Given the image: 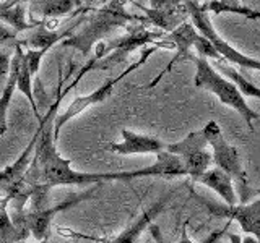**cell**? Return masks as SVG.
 <instances>
[{
    "label": "cell",
    "instance_id": "44dd1931",
    "mask_svg": "<svg viewBox=\"0 0 260 243\" xmlns=\"http://www.w3.org/2000/svg\"><path fill=\"white\" fill-rule=\"evenodd\" d=\"M31 79H32V75L29 71V67H28L26 59H24V52H23L20 73H18V81H16V89H20V91L26 96V99L29 101L31 109H32V112H35L36 118H39V122H41V115H39L38 105H36V101H35V94H32V88H31Z\"/></svg>",
    "mask_w": 260,
    "mask_h": 243
},
{
    "label": "cell",
    "instance_id": "ba28073f",
    "mask_svg": "<svg viewBox=\"0 0 260 243\" xmlns=\"http://www.w3.org/2000/svg\"><path fill=\"white\" fill-rule=\"evenodd\" d=\"M96 190H88L85 193H80V194H75V196H72L70 199H65L59 205H51L41 211H15V216H18L24 227L29 230V233L35 237L38 241H43V240H47L49 237V230H51V224L54 221V217L62 213V211H67L73 206L80 205V202H83L86 199H91L96 196Z\"/></svg>",
    "mask_w": 260,
    "mask_h": 243
},
{
    "label": "cell",
    "instance_id": "d4e9b609",
    "mask_svg": "<svg viewBox=\"0 0 260 243\" xmlns=\"http://www.w3.org/2000/svg\"><path fill=\"white\" fill-rule=\"evenodd\" d=\"M47 51H36V49H28L26 47V52H24V59H26V63L29 67V71L31 75L35 76L38 70H39V65H41V60H43V57Z\"/></svg>",
    "mask_w": 260,
    "mask_h": 243
},
{
    "label": "cell",
    "instance_id": "ffe728a7",
    "mask_svg": "<svg viewBox=\"0 0 260 243\" xmlns=\"http://www.w3.org/2000/svg\"><path fill=\"white\" fill-rule=\"evenodd\" d=\"M70 32H72V28L65 29L63 32H55V31H49L44 26H41L35 34L29 36L26 40H23L21 46H26L28 49H36V51H49L57 40L69 36Z\"/></svg>",
    "mask_w": 260,
    "mask_h": 243
},
{
    "label": "cell",
    "instance_id": "ac0fdd59",
    "mask_svg": "<svg viewBox=\"0 0 260 243\" xmlns=\"http://www.w3.org/2000/svg\"><path fill=\"white\" fill-rule=\"evenodd\" d=\"M77 5V0H32L31 13L44 16V18H55V16L67 15Z\"/></svg>",
    "mask_w": 260,
    "mask_h": 243
},
{
    "label": "cell",
    "instance_id": "30bf717a",
    "mask_svg": "<svg viewBox=\"0 0 260 243\" xmlns=\"http://www.w3.org/2000/svg\"><path fill=\"white\" fill-rule=\"evenodd\" d=\"M202 37V34L197 31V28L193 26L192 23H182L181 26H177L176 29H173L171 32H168V36H166V40L168 43L173 46L176 49V55L173 57V60H171L168 65H166V68L162 70L159 75L154 78L151 83L148 85V89L154 88L158 83H159V79L168 75V73L173 70L174 65L179 62V60H182V59H187V60H190L193 54H192V49L195 46V43Z\"/></svg>",
    "mask_w": 260,
    "mask_h": 243
},
{
    "label": "cell",
    "instance_id": "7c38bea8",
    "mask_svg": "<svg viewBox=\"0 0 260 243\" xmlns=\"http://www.w3.org/2000/svg\"><path fill=\"white\" fill-rule=\"evenodd\" d=\"M122 141L111 143L108 149L111 152L128 156V154H158L159 151H165L168 143L156 136H148L142 133L130 132V130H122Z\"/></svg>",
    "mask_w": 260,
    "mask_h": 243
},
{
    "label": "cell",
    "instance_id": "2e32d148",
    "mask_svg": "<svg viewBox=\"0 0 260 243\" xmlns=\"http://www.w3.org/2000/svg\"><path fill=\"white\" fill-rule=\"evenodd\" d=\"M21 55H23V47L21 44H16L15 55L10 65V73H8V76H7L4 91L0 94V136H4L7 133V113H8V107H10L13 93L16 89V81H18V73H20V65H21Z\"/></svg>",
    "mask_w": 260,
    "mask_h": 243
},
{
    "label": "cell",
    "instance_id": "9c48e42d",
    "mask_svg": "<svg viewBox=\"0 0 260 243\" xmlns=\"http://www.w3.org/2000/svg\"><path fill=\"white\" fill-rule=\"evenodd\" d=\"M208 213L218 219L236 221L241 225V230L249 235H254L260 243V191L258 198L246 205L230 206L226 202H213L208 199H200Z\"/></svg>",
    "mask_w": 260,
    "mask_h": 243
},
{
    "label": "cell",
    "instance_id": "4316f807",
    "mask_svg": "<svg viewBox=\"0 0 260 243\" xmlns=\"http://www.w3.org/2000/svg\"><path fill=\"white\" fill-rule=\"evenodd\" d=\"M228 237H230V241L231 243H242V238L239 237V235L238 233H228Z\"/></svg>",
    "mask_w": 260,
    "mask_h": 243
},
{
    "label": "cell",
    "instance_id": "603a6c76",
    "mask_svg": "<svg viewBox=\"0 0 260 243\" xmlns=\"http://www.w3.org/2000/svg\"><path fill=\"white\" fill-rule=\"evenodd\" d=\"M0 20H4L8 24H12L15 31H21V29L28 28L26 21H24L23 5H16L13 8H8V10H2L0 12Z\"/></svg>",
    "mask_w": 260,
    "mask_h": 243
},
{
    "label": "cell",
    "instance_id": "7a4b0ae2",
    "mask_svg": "<svg viewBox=\"0 0 260 243\" xmlns=\"http://www.w3.org/2000/svg\"><path fill=\"white\" fill-rule=\"evenodd\" d=\"M190 62H193L195 65L193 85L197 88L205 89V91L211 94H215L219 99V102L238 112L239 115L246 120L249 128L254 130L252 122L260 120V113L255 112L247 104L246 97L241 94L238 86H236L230 78H224L205 57L193 55Z\"/></svg>",
    "mask_w": 260,
    "mask_h": 243
},
{
    "label": "cell",
    "instance_id": "e0dca14e",
    "mask_svg": "<svg viewBox=\"0 0 260 243\" xmlns=\"http://www.w3.org/2000/svg\"><path fill=\"white\" fill-rule=\"evenodd\" d=\"M197 183H202L213 191H216L226 205H230V206L238 205V196H236V191H234L233 178L231 175H228L224 170L218 167L208 169L207 172L199 178Z\"/></svg>",
    "mask_w": 260,
    "mask_h": 243
},
{
    "label": "cell",
    "instance_id": "5bb4252c",
    "mask_svg": "<svg viewBox=\"0 0 260 243\" xmlns=\"http://www.w3.org/2000/svg\"><path fill=\"white\" fill-rule=\"evenodd\" d=\"M38 140H39V132L35 133L31 143L26 146V149L21 152V156L16 159L12 166H8L7 169L0 170V191H4L5 196L23 180L24 175H26L28 169L32 162V157H35Z\"/></svg>",
    "mask_w": 260,
    "mask_h": 243
},
{
    "label": "cell",
    "instance_id": "6da1fadb",
    "mask_svg": "<svg viewBox=\"0 0 260 243\" xmlns=\"http://www.w3.org/2000/svg\"><path fill=\"white\" fill-rule=\"evenodd\" d=\"M63 78H59V89H57L55 102L46 117L39 122V140L36 144L35 157L28 169L26 175H24L23 182L28 188L32 186H47V188H54V186H63V185H98L103 182H122V172L116 174H88V172H78V170L72 169L70 159L62 157L55 148V140L52 133V117L55 115L57 109H59L62 97L65 96L62 91Z\"/></svg>",
    "mask_w": 260,
    "mask_h": 243
},
{
    "label": "cell",
    "instance_id": "52a82bcc",
    "mask_svg": "<svg viewBox=\"0 0 260 243\" xmlns=\"http://www.w3.org/2000/svg\"><path fill=\"white\" fill-rule=\"evenodd\" d=\"M207 146L208 140L202 128L197 130V132H190L181 141L169 143L166 146V151L181 157L187 169V177H190L193 182H197L210 169L211 162H213L211 152L207 151Z\"/></svg>",
    "mask_w": 260,
    "mask_h": 243
},
{
    "label": "cell",
    "instance_id": "3957f363",
    "mask_svg": "<svg viewBox=\"0 0 260 243\" xmlns=\"http://www.w3.org/2000/svg\"><path fill=\"white\" fill-rule=\"evenodd\" d=\"M125 2L127 0H114V2H111L109 5L101 8V10L94 15V18L88 23V26L81 31L80 34L73 36L69 40H65L63 44L69 46V47H75V49H78V51H81L83 55H88L89 51H91V47L101 37H104L106 32H109L112 28L125 26L127 21L138 20L124 10Z\"/></svg>",
    "mask_w": 260,
    "mask_h": 243
},
{
    "label": "cell",
    "instance_id": "5b68a950",
    "mask_svg": "<svg viewBox=\"0 0 260 243\" xmlns=\"http://www.w3.org/2000/svg\"><path fill=\"white\" fill-rule=\"evenodd\" d=\"M184 5L187 8V12H189L192 24L197 28V31L202 36H205L210 43L215 46L218 54L223 57V60L230 63H236L238 67H242V68L260 71V59H254V57L241 54L238 49L233 47L224 37L219 36L218 31L213 26V23H211L210 13L203 8V5H200L199 2H193V0H184Z\"/></svg>",
    "mask_w": 260,
    "mask_h": 243
},
{
    "label": "cell",
    "instance_id": "8fae6325",
    "mask_svg": "<svg viewBox=\"0 0 260 243\" xmlns=\"http://www.w3.org/2000/svg\"><path fill=\"white\" fill-rule=\"evenodd\" d=\"M140 177H161V178L187 177V169L181 157L165 149L156 154L154 164L143 169L130 170V172H122V182H128Z\"/></svg>",
    "mask_w": 260,
    "mask_h": 243
},
{
    "label": "cell",
    "instance_id": "9a60e30c",
    "mask_svg": "<svg viewBox=\"0 0 260 243\" xmlns=\"http://www.w3.org/2000/svg\"><path fill=\"white\" fill-rule=\"evenodd\" d=\"M12 201V198L4 196L0 199V243H18L28 238L29 230L24 227L23 221L18 216H8L7 205Z\"/></svg>",
    "mask_w": 260,
    "mask_h": 243
},
{
    "label": "cell",
    "instance_id": "d6986e66",
    "mask_svg": "<svg viewBox=\"0 0 260 243\" xmlns=\"http://www.w3.org/2000/svg\"><path fill=\"white\" fill-rule=\"evenodd\" d=\"M215 68L223 73V75H226L228 78H230L233 83L238 86V89L241 91V94L244 97H255V99L260 101V88H257L252 81H249L247 78H244L242 73H239L236 68L230 67L228 63H223V62H216Z\"/></svg>",
    "mask_w": 260,
    "mask_h": 243
},
{
    "label": "cell",
    "instance_id": "7402d4cb",
    "mask_svg": "<svg viewBox=\"0 0 260 243\" xmlns=\"http://www.w3.org/2000/svg\"><path fill=\"white\" fill-rule=\"evenodd\" d=\"M207 12H213L215 15L221 13V12H233V13H239L247 16V18H260V13L249 10V8H242L239 7V0H213V2L203 5Z\"/></svg>",
    "mask_w": 260,
    "mask_h": 243
},
{
    "label": "cell",
    "instance_id": "4fadbf2b",
    "mask_svg": "<svg viewBox=\"0 0 260 243\" xmlns=\"http://www.w3.org/2000/svg\"><path fill=\"white\" fill-rule=\"evenodd\" d=\"M179 190V188H177ZM177 190H171L168 194H165L159 201L156 202H153V205L148 208V209H145L142 216L137 219V221L134 224H130L127 229L119 233L116 238H114L111 243H137L138 238H140V235L146 230V229H150V225L153 224V221L156 219L162 211H165V208L168 206V202L171 201V198L174 196V194L177 193Z\"/></svg>",
    "mask_w": 260,
    "mask_h": 243
},
{
    "label": "cell",
    "instance_id": "8992f818",
    "mask_svg": "<svg viewBox=\"0 0 260 243\" xmlns=\"http://www.w3.org/2000/svg\"><path fill=\"white\" fill-rule=\"evenodd\" d=\"M203 132H205L208 146L211 148V157H213L215 167L221 169L228 175H231L233 180L238 182L241 191H244L247 188V174L242 167L239 149L226 141L221 128L215 120H210L203 127Z\"/></svg>",
    "mask_w": 260,
    "mask_h": 243
},
{
    "label": "cell",
    "instance_id": "f1b7e54d",
    "mask_svg": "<svg viewBox=\"0 0 260 243\" xmlns=\"http://www.w3.org/2000/svg\"><path fill=\"white\" fill-rule=\"evenodd\" d=\"M242 243H258V240L254 237V235H247V237L242 240Z\"/></svg>",
    "mask_w": 260,
    "mask_h": 243
},
{
    "label": "cell",
    "instance_id": "f546056e",
    "mask_svg": "<svg viewBox=\"0 0 260 243\" xmlns=\"http://www.w3.org/2000/svg\"><path fill=\"white\" fill-rule=\"evenodd\" d=\"M18 243H24V241H18Z\"/></svg>",
    "mask_w": 260,
    "mask_h": 243
},
{
    "label": "cell",
    "instance_id": "277c9868",
    "mask_svg": "<svg viewBox=\"0 0 260 243\" xmlns=\"http://www.w3.org/2000/svg\"><path fill=\"white\" fill-rule=\"evenodd\" d=\"M156 51H158V46L156 44L150 46L148 49H145V51L142 52L140 59H138L137 62H134L132 65H128V67L124 71H122L120 75H117L116 78H108L100 88L94 89L93 93H89L86 96H77L75 99L72 101V104L67 107V110L59 113V115L54 118V140H57V138H59L60 130H62V127L65 124H67V122H70L72 118H75L83 110H86L88 107H91V105L103 104L104 101H108V97L112 94L114 88L117 86V83H120L122 79H124L127 75H130V73H134L137 68H140L145 62H148L151 54H154Z\"/></svg>",
    "mask_w": 260,
    "mask_h": 243
},
{
    "label": "cell",
    "instance_id": "484cf974",
    "mask_svg": "<svg viewBox=\"0 0 260 243\" xmlns=\"http://www.w3.org/2000/svg\"><path fill=\"white\" fill-rule=\"evenodd\" d=\"M10 65H12L10 57L5 55V54L0 55V78L8 76V73H10Z\"/></svg>",
    "mask_w": 260,
    "mask_h": 243
},
{
    "label": "cell",
    "instance_id": "83f0119b",
    "mask_svg": "<svg viewBox=\"0 0 260 243\" xmlns=\"http://www.w3.org/2000/svg\"><path fill=\"white\" fill-rule=\"evenodd\" d=\"M176 243H193L192 240H190V237H189V233H187L185 230L182 232V237L179 238V241H176Z\"/></svg>",
    "mask_w": 260,
    "mask_h": 243
},
{
    "label": "cell",
    "instance_id": "cb8c5ba5",
    "mask_svg": "<svg viewBox=\"0 0 260 243\" xmlns=\"http://www.w3.org/2000/svg\"><path fill=\"white\" fill-rule=\"evenodd\" d=\"M193 49L197 51V55L200 57H205V59L208 60H215V62H224L223 60V57L218 54V51L215 49V46L210 43V40L205 37V36H202L197 43H195Z\"/></svg>",
    "mask_w": 260,
    "mask_h": 243
}]
</instances>
